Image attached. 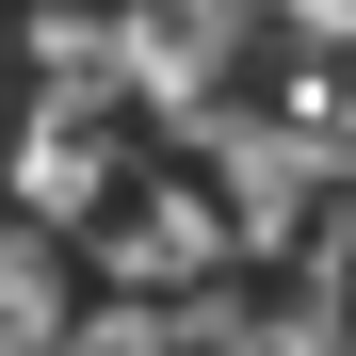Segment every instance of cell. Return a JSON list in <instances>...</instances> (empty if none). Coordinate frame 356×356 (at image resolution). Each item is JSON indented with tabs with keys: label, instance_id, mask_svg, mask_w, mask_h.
I'll list each match as a JSON object with an SVG mask.
<instances>
[{
	"label": "cell",
	"instance_id": "obj_5",
	"mask_svg": "<svg viewBox=\"0 0 356 356\" xmlns=\"http://www.w3.org/2000/svg\"><path fill=\"white\" fill-rule=\"evenodd\" d=\"M340 259H356V178H340Z\"/></svg>",
	"mask_w": 356,
	"mask_h": 356
},
{
	"label": "cell",
	"instance_id": "obj_4",
	"mask_svg": "<svg viewBox=\"0 0 356 356\" xmlns=\"http://www.w3.org/2000/svg\"><path fill=\"white\" fill-rule=\"evenodd\" d=\"M275 17H291V33H308V49H324V33L356 49V0H275Z\"/></svg>",
	"mask_w": 356,
	"mask_h": 356
},
{
	"label": "cell",
	"instance_id": "obj_1",
	"mask_svg": "<svg viewBox=\"0 0 356 356\" xmlns=\"http://www.w3.org/2000/svg\"><path fill=\"white\" fill-rule=\"evenodd\" d=\"M146 211H97V243H113V275L130 291H178V275H211V259H243L227 243V211L195 195V178H130Z\"/></svg>",
	"mask_w": 356,
	"mask_h": 356
},
{
	"label": "cell",
	"instance_id": "obj_3",
	"mask_svg": "<svg viewBox=\"0 0 356 356\" xmlns=\"http://www.w3.org/2000/svg\"><path fill=\"white\" fill-rule=\"evenodd\" d=\"M49 356H178V308H162V291H113V308L49 324Z\"/></svg>",
	"mask_w": 356,
	"mask_h": 356
},
{
	"label": "cell",
	"instance_id": "obj_2",
	"mask_svg": "<svg viewBox=\"0 0 356 356\" xmlns=\"http://www.w3.org/2000/svg\"><path fill=\"white\" fill-rule=\"evenodd\" d=\"M17 178H33V227H97V211H113V146L33 130V162H17Z\"/></svg>",
	"mask_w": 356,
	"mask_h": 356
}]
</instances>
